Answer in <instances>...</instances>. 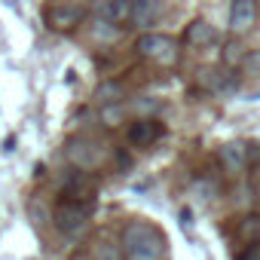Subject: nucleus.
Wrapping results in <instances>:
<instances>
[{"mask_svg": "<svg viewBox=\"0 0 260 260\" xmlns=\"http://www.w3.org/2000/svg\"><path fill=\"white\" fill-rule=\"evenodd\" d=\"M122 248H125L128 260H162L166 236L153 223L135 220V223H128L125 233H122Z\"/></svg>", "mask_w": 260, "mask_h": 260, "instance_id": "1", "label": "nucleus"}, {"mask_svg": "<svg viewBox=\"0 0 260 260\" xmlns=\"http://www.w3.org/2000/svg\"><path fill=\"white\" fill-rule=\"evenodd\" d=\"M89 214H92V199H77V196H68L55 205V226L68 236H77L83 233V226L89 223Z\"/></svg>", "mask_w": 260, "mask_h": 260, "instance_id": "2", "label": "nucleus"}, {"mask_svg": "<svg viewBox=\"0 0 260 260\" xmlns=\"http://www.w3.org/2000/svg\"><path fill=\"white\" fill-rule=\"evenodd\" d=\"M104 156H107V147L101 141H95V138L80 135V138H71L68 141V159L77 169H86V172L89 169H98L104 162Z\"/></svg>", "mask_w": 260, "mask_h": 260, "instance_id": "3", "label": "nucleus"}, {"mask_svg": "<svg viewBox=\"0 0 260 260\" xmlns=\"http://www.w3.org/2000/svg\"><path fill=\"white\" fill-rule=\"evenodd\" d=\"M138 52L147 55V58H156L162 64H172L178 58V49H175V40L166 37V34H153V31H144L138 37Z\"/></svg>", "mask_w": 260, "mask_h": 260, "instance_id": "4", "label": "nucleus"}, {"mask_svg": "<svg viewBox=\"0 0 260 260\" xmlns=\"http://www.w3.org/2000/svg\"><path fill=\"white\" fill-rule=\"evenodd\" d=\"M61 187L68 196H77V199H92V193H95V181L89 178V172L77 169V166L61 175Z\"/></svg>", "mask_w": 260, "mask_h": 260, "instance_id": "5", "label": "nucleus"}, {"mask_svg": "<svg viewBox=\"0 0 260 260\" xmlns=\"http://www.w3.org/2000/svg\"><path fill=\"white\" fill-rule=\"evenodd\" d=\"M162 132H166L162 122H156V119H138V122H132V128H128V141H132L135 147H150Z\"/></svg>", "mask_w": 260, "mask_h": 260, "instance_id": "6", "label": "nucleus"}, {"mask_svg": "<svg viewBox=\"0 0 260 260\" xmlns=\"http://www.w3.org/2000/svg\"><path fill=\"white\" fill-rule=\"evenodd\" d=\"M162 16V0H132V22L150 31Z\"/></svg>", "mask_w": 260, "mask_h": 260, "instance_id": "7", "label": "nucleus"}, {"mask_svg": "<svg viewBox=\"0 0 260 260\" xmlns=\"http://www.w3.org/2000/svg\"><path fill=\"white\" fill-rule=\"evenodd\" d=\"M254 19H257L254 0H233V10H230V28H233V34H245V31H251Z\"/></svg>", "mask_w": 260, "mask_h": 260, "instance_id": "8", "label": "nucleus"}, {"mask_svg": "<svg viewBox=\"0 0 260 260\" xmlns=\"http://www.w3.org/2000/svg\"><path fill=\"white\" fill-rule=\"evenodd\" d=\"M46 19H49V25H52V28L64 31V28H74V25H80L83 13H80L77 7H52Z\"/></svg>", "mask_w": 260, "mask_h": 260, "instance_id": "9", "label": "nucleus"}, {"mask_svg": "<svg viewBox=\"0 0 260 260\" xmlns=\"http://www.w3.org/2000/svg\"><path fill=\"white\" fill-rule=\"evenodd\" d=\"M245 144H239V141H230V144H223L220 147V162L226 166V172H242L245 169Z\"/></svg>", "mask_w": 260, "mask_h": 260, "instance_id": "10", "label": "nucleus"}, {"mask_svg": "<svg viewBox=\"0 0 260 260\" xmlns=\"http://www.w3.org/2000/svg\"><path fill=\"white\" fill-rule=\"evenodd\" d=\"M214 37H217L214 25H208V22H202V19H196V22L187 28V43H190V46H205V43H211Z\"/></svg>", "mask_w": 260, "mask_h": 260, "instance_id": "11", "label": "nucleus"}, {"mask_svg": "<svg viewBox=\"0 0 260 260\" xmlns=\"http://www.w3.org/2000/svg\"><path fill=\"white\" fill-rule=\"evenodd\" d=\"M101 16H104L107 22L119 25L125 16H132V4H128V0H107V4L101 7Z\"/></svg>", "mask_w": 260, "mask_h": 260, "instance_id": "12", "label": "nucleus"}, {"mask_svg": "<svg viewBox=\"0 0 260 260\" xmlns=\"http://www.w3.org/2000/svg\"><path fill=\"white\" fill-rule=\"evenodd\" d=\"M95 98L104 101V104H116V101H122V86L119 83H104V86H98Z\"/></svg>", "mask_w": 260, "mask_h": 260, "instance_id": "13", "label": "nucleus"}, {"mask_svg": "<svg viewBox=\"0 0 260 260\" xmlns=\"http://www.w3.org/2000/svg\"><path fill=\"white\" fill-rule=\"evenodd\" d=\"M239 239H245V242H257L260 239V217H245L242 223H239V233H236Z\"/></svg>", "mask_w": 260, "mask_h": 260, "instance_id": "14", "label": "nucleus"}, {"mask_svg": "<svg viewBox=\"0 0 260 260\" xmlns=\"http://www.w3.org/2000/svg\"><path fill=\"white\" fill-rule=\"evenodd\" d=\"M101 119H104L107 125H116V122H122V119H125V107H122V101H116V104H104V110H101Z\"/></svg>", "mask_w": 260, "mask_h": 260, "instance_id": "15", "label": "nucleus"}, {"mask_svg": "<svg viewBox=\"0 0 260 260\" xmlns=\"http://www.w3.org/2000/svg\"><path fill=\"white\" fill-rule=\"evenodd\" d=\"M92 257H95V260H119V251H116L113 242H98V245L92 248Z\"/></svg>", "mask_w": 260, "mask_h": 260, "instance_id": "16", "label": "nucleus"}, {"mask_svg": "<svg viewBox=\"0 0 260 260\" xmlns=\"http://www.w3.org/2000/svg\"><path fill=\"white\" fill-rule=\"evenodd\" d=\"M95 37H98V40H116V37H119V28H116L113 22L101 19V22L95 25Z\"/></svg>", "mask_w": 260, "mask_h": 260, "instance_id": "17", "label": "nucleus"}, {"mask_svg": "<svg viewBox=\"0 0 260 260\" xmlns=\"http://www.w3.org/2000/svg\"><path fill=\"white\" fill-rule=\"evenodd\" d=\"M214 193H217V187L211 181H196L193 184V196L196 199H214Z\"/></svg>", "mask_w": 260, "mask_h": 260, "instance_id": "18", "label": "nucleus"}, {"mask_svg": "<svg viewBox=\"0 0 260 260\" xmlns=\"http://www.w3.org/2000/svg\"><path fill=\"white\" fill-rule=\"evenodd\" d=\"M223 61H226V64H242V61H245L242 46H239V43H230V46H226V52H223Z\"/></svg>", "mask_w": 260, "mask_h": 260, "instance_id": "19", "label": "nucleus"}, {"mask_svg": "<svg viewBox=\"0 0 260 260\" xmlns=\"http://www.w3.org/2000/svg\"><path fill=\"white\" fill-rule=\"evenodd\" d=\"M236 260H260V239L251 242V245H245V248L236 254Z\"/></svg>", "mask_w": 260, "mask_h": 260, "instance_id": "20", "label": "nucleus"}, {"mask_svg": "<svg viewBox=\"0 0 260 260\" xmlns=\"http://www.w3.org/2000/svg\"><path fill=\"white\" fill-rule=\"evenodd\" d=\"M242 64H245V71H248V74L260 77V49H254L251 55H245V61H242Z\"/></svg>", "mask_w": 260, "mask_h": 260, "instance_id": "21", "label": "nucleus"}, {"mask_svg": "<svg viewBox=\"0 0 260 260\" xmlns=\"http://www.w3.org/2000/svg\"><path fill=\"white\" fill-rule=\"evenodd\" d=\"M153 107H156V101H141V104H138V110H144V113H150Z\"/></svg>", "mask_w": 260, "mask_h": 260, "instance_id": "22", "label": "nucleus"}, {"mask_svg": "<svg viewBox=\"0 0 260 260\" xmlns=\"http://www.w3.org/2000/svg\"><path fill=\"white\" fill-rule=\"evenodd\" d=\"M74 260H83V257H74Z\"/></svg>", "mask_w": 260, "mask_h": 260, "instance_id": "23", "label": "nucleus"}]
</instances>
